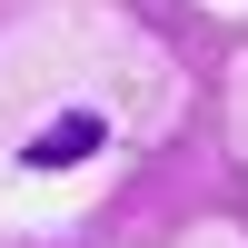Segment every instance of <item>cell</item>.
<instances>
[{"label":"cell","instance_id":"obj_1","mask_svg":"<svg viewBox=\"0 0 248 248\" xmlns=\"http://www.w3.org/2000/svg\"><path fill=\"white\" fill-rule=\"evenodd\" d=\"M90 149H109V119H99V109H60L50 129H30L20 159H30V169H79Z\"/></svg>","mask_w":248,"mask_h":248}]
</instances>
